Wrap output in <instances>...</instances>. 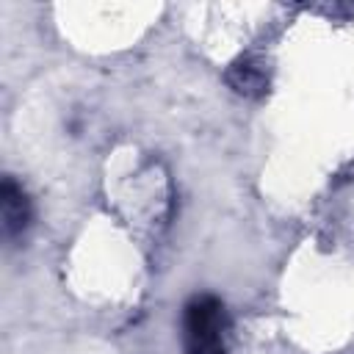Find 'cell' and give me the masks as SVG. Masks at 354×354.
I'll return each instance as SVG.
<instances>
[{
	"label": "cell",
	"mask_w": 354,
	"mask_h": 354,
	"mask_svg": "<svg viewBox=\"0 0 354 354\" xmlns=\"http://www.w3.org/2000/svg\"><path fill=\"white\" fill-rule=\"evenodd\" d=\"M230 318L216 296H194L183 313V343L188 354H224Z\"/></svg>",
	"instance_id": "cell-1"
},
{
	"label": "cell",
	"mask_w": 354,
	"mask_h": 354,
	"mask_svg": "<svg viewBox=\"0 0 354 354\" xmlns=\"http://www.w3.org/2000/svg\"><path fill=\"white\" fill-rule=\"evenodd\" d=\"M0 205H3V227H6V235L22 232L25 224H28V218H30V205H28L25 191H22L11 177L3 180Z\"/></svg>",
	"instance_id": "cell-2"
}]
</instances>
